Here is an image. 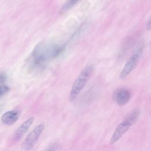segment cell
Returning <instances> with one entry per match:
<instances>
[{
	"label": "cell",
	"instance_id": "cell-4",
	"mask_svg": "<svg viewBox=\"0 0 151 151\" xmlns=\"http://www.w3.org/2000/svg\"><path fill=\"white\" fill-rule=\"evenodd\" d=\"M142 49L137 50L135 53L133 54L126 61L122 70L119 74V79H124L129 76L131 72L136 67L140 58Z\"/></svg>",
	"mask_w": 151,
	"mask_h": 151
},
{
	"label": "cell",
	"instance_id": "cell-12",
	"mask_svg": "<svg viewBox=\"0 0 151 151\" xmlns=\"http://www.w3.org/2000/svg\"><path fill=\"white\" fill-rule=\"evenodd\" d=\"M6 80V76L4 73L0 74V84L3 83Z\"/></svg>",
	"mask_w": 151,
	"mask_h": 151
},
{
	"label": "cell",
	"instance_id": "cell-3",
	"mask_svg": "<svg viewBox=\"0 0 151 151\" xmlns=\"http://www.w3.org/2000/svg\"><path fill=\"white\" fill-rule=\"evenodd\" d=\"M44 128L45 124L44 122H42L28 133L22 145L24 150L27 151L30 150L34 147Z\"/></svg>",
	"mask_w": 151,
	"mask_h": 151
},
{
	"label": "cell",
	"instance_id": "cell-11",
	"mask_svg": "<svg viewBox=\"0 0 151 151\" xmlns=\"http://www.w3.org/2000/svg\"><path fill=\"white\" fill-rule=\"evenodd\" d=\"M9 90V88L5 85H0V96L6 94Z\"/></svg>",
	"mask_w": 151,
	"mask_h": 151
},
{
	"label": "cell",
	"instance_id": "cell-8",
	"mask_svg": "<svg viewBox=\"0 0 151 151\" xmlns=\"http://www.w3.org/2000/svg\"><path fill=\"white\" fill-rule=\"evenodd\" d=\"M34 121V119L31 117H29L28 119L26 120L24 122H23L16 130L14 134L15 138L17 140L20 139L29 129L30 126L33 123Z\"/></svg>",
	"mask_w": 151,
	"mask_h": 151
},
{
	"label": "cell",
	"instance_id": "cell-2",
	"mask_svg": "<svg viewBox=\"0 0 151 151\" xmlns=\"http://www.w3.org/2000/svg\"><path fill=\"white\" fill-rule=\"evenodd\" d=\"M93 71V66L92 65H87L82 70L72 86L69 96V101L70 102H73L76 100L80 91L83 90L88 81L92 74Z\"/></svg>",
	"mask_w": 151,
	"mask_h": 151
},
{
	"label": "cell",
	"instance_id": "cell-7",
	"mask_svg": "<svg viewBox=\"0 0 151 151\" xmlns=\"http://www.w3.org/2000/svg\"><path fill=\"white\" fill-rule=\"evenodd\" d=\"M19 113L18 110H10L5 112L1 116V122L5 125H12L18 119Z\"/></svg>",
	"mask_w": 151,
	"mask_h": 151
},
{
	"label": "cell",
	"instance_id": "cell-13",
	"mask_svg": "<svg viewBox=\"0 0 151 151\" xmlns=\"http://www.w3.org/2000/svg\"><path fill=\"white\" fill-rule=\"evenodd\" d=\"M146 29L147 31H149V30L151 29V17L147 21V23L146 26Z\"/></svg>",
	"mask_w": 151,
	"mask_h": 151
},
{
	"label": "cell",
	"instance_id": "cell-14",
	"mask_svg": "<svg viewBox=\"0 0 151 151\" xmlns=\"http://www.w3.org/2000/svg\"><path fill=\"white\" fill-rule=\"evenodd\" d=\"M56 147H57L56 145H54L47 151H55L56 149Z\"/></svg>",
	"mask_w": 151,
	"mask_h": 151
},
{
	"label": "cell",
	"instance_id": "cell-1",
	"mask_svg": "<svg viewBox=\"0 0 151 151\" xmlns=\"http://www.w3.org/2000/svg\"><path fill=\"white\" fill-rule=\"evenodd\" d=\"M64 49V47L63 45L39 43L33 50L29 58L31 68H40L49 59L58 56Z\"/></svg>",
	"mask_w": 151,
	"mask_h": 151
},
{
	"label": "cell",
	"instance_id": "cell-6",
	"mask_svg": "<svg viewBox=\"0 0 151 151\" xmlns=\"http://www.w3.org/2000/svg\"><path fill=\"white\" fill-rule=\"evenodd\" d=\"M130 99V93L127 88H120L116 89L113 94V99L120 106L126 104Z\"/></svg>",
	"mask_w": 151,
	"mask_h": 151
},
{
	"label": "cell",
	"instance_id": "cell-9",
	"mask_svg": "<svg viewBox=\"0 0 151 151\" xmlns=\"http://www.w3.org/2000/svg\"><path fill=\"white\" fill-rule=\"evenodd\" d=\"M80 0H67L61 6L59 11V13L60 14H63L66 12L68 10H69L73 6H74Z\"/></svg>",
	"mask_w": 151,
	"mask_h": 151
},
{
	"label": "cell",
	"instance_id": "cell-16",
	"mask_svg": "<svg viewBox=\"0 0 151 151\" xmlns=\"http://www.w3.org/2000/svg\"><path fill=\"white\" fill-rule=\"evenodd\" d=\"M150 116H151V111H150Z\"/></svg>",
	"mask_w": 151,
	"mask_h": 151
},
{
	"label": "cell",
	"instance_id": "cell-10",
	"mask_svg": "<svg viewBox=\"0 0 151 151\" xmlns=\"http://www.w3.org/2000/svg\"><path fill=\"white\" fill-rule=\"evenodd\" d=\"M139 116V110L138 109H134L132 111H131L125 117L124 119L129 122L132 125L136 122Z\"/></svg>",
	"mask_w": 151,
	"mask_h": 151
},
{
	"label": "cell",
	"instance_id": "cell-5",
	"mask_svg": "<svg viewBox=\"0 0 151 151\" xmlns=\"http://www.w3.org/2000/svg\"><path fill=\"white\" fill-rule=\"evenodd\" d=\"M132 124L126 120H123L120 123H119L113 132L109 143L110 145H113L119 141L120 138L125 134L126 132L130 129Z\"/></svg>",
	"mask_w": 151,
	"mask_h": 151
},
{
	"label": "cell",
	"instance_id": "cell-15",
	"mask_svg": "<svg viewBox=\"0 0 151 151\" xmlns=\"http://www.w3.org/2000/svg\"><path fill=\"white\" fill-rule=\"evenodd\" d=\"M150 50L151 51V40H150Z\"/></svg>",
	"mask_w": 151,
	"mask_h": 151
}]
</instances>
